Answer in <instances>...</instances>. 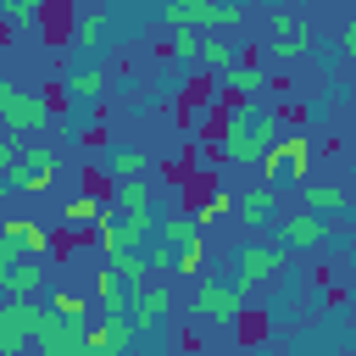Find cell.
<instances>
[{"mask_svg":"<svg viewBox=\"0 0 356 356\" xmlns=\"http://www.w3.org/2000/svg\"><path fill=\"white\" fill-rule=\"evenodd\" d=\"M284 134V117L278 111H256V106H234L228 111V122H222V156L234 161V167H250V161H261V150L273 145Z\"/></svg>","mask_w":356,"mask_h":356,"instance_id":"1","label":"cell"},{"mask_svg":"<svg viewBox=\"0 0 356 356\" xmlns=\"http://www.w3.org/2000/svg\"><path fill=\"white\" fill-rule=\"evenodd\" d=\"M261 184H273V189H289V184H300L306 172H312V139L306 134H278L267 150H261Z\"/></svg>","mask_w":356,"mask_h":356,"instance_id":"2","label":"cell"},{"mask_svg":"<svg viewBox=\"0 0 356 356\" xmlns=\"http://www.w3.org/2000/svg\"><path fill=\"white\" fill-rule=\"evenodd\" d=\"M0 172H6V184H11L17 195H50V184L61 178V156H56L50 145H28V150H17V161L0 167Z\"/></svg>","mask_w":356,"mask_h":356,"instance_id":"3","label":"cell"},{"mask_svg":"<svg viewBox=\"0 0 356 356\" xmlns=\"http://www.w3.org/2000/svg\"><path fill=\"white\" fill-rule=\"evenodd\" d=\"M33 345L44 356H89V323L83 317H61L56 306H44L39 328H33Z\"/></svg>","mask_w":356,"mask_h":356,"instance_id":"4","label":"cell"},{"mask_svg":"<svg viewBox=\"0 0 356 356\" xmlns=\"http://www.w3.org/2000/svg\"><path fill=\"white\" fill-rule=\"evenodd\" d=\"M167 28H234L245 17V0H167L161 6Z\"/></svg>","mask_w":356,"mask_h":356,"instance_id":"5","label":"cell"},{"mask_svg":"<svg viewBox=\"0 0 356 356\" xmlns=\"http://www.w3.org/2000/svg\"><path fill=\"white\" fill-rule=\"evenodd\" d=\"M284 267H289V250H284V245H261V239H245V245L234 250V284H239V289H256V284L278 278Z\"/></svg>","mask_w":356,"mask_h":356,"instance_id":"6","label":"cell"},{"mask_svg":"<svg viewBox=\"0 0 356 356\" xmlns=\"http://www.w3.org/2000/svg\"><path fill=\"white\" fill-rule=\"evenodd\" d=\"M39 300L33 295H6L0 300V356H17L22 345H33V328H39Z\"/></svg>","mask_w":356,"mask_h":356,"instance_id":"7","label":"cell"},{"mask_svg":"<svg viewBox=\"0 0 356 356\" xmlns=\"http://www.w3.org/2000/svg\"><path fill=\"white\" fill-rule=\"evenodd\" d=\"M189 312H200L206 323H217V328H234L239 323V312H245V289L228 278H211V284H200L195 289V300H189Z\"/></svg>","mask_w":356,"mask_h":356,"instance_id":"8","label":"cell"},{"mask_svg":"<svg viewBox=\"0 0 356 356\" xmlns=\"http://www.w3.org/2000/svg\"><path fill=\"white\" fill-rule=\"evenodd\" d=\"M44 122H50V100H44V95H28V89L0 83V128L33 134V128H44Z\"/></svg>","mask_w":356,"mask_h":356,"instance_id":"9","label":"cell"},{"mask_svg":"<svg viewBox=\"0 0 356 356\" xmlns=\"http://www.w3.org/2000/svg\"><path fill=\"white\" fill-rule=\"evenodd\" d=\"M167 312H172V289L145 278V284L134 289V306H128V317H134L139 339H156V334H161V323H167Z\"/></svg>","mask_w":356,"mask_h":356,"instance_id":"10","label":"cell"},{"mask_svg":"<svg viewBox=\"0 0 356 356\" xmlns=\"http://www.w3.org/2000/svg\"><path fill=\"white\" fill-rule=\"evenodd\" d=\"M234 217L245 222V228H267V222H278L284 211H278V189L273 184H250V189H239L234 195Z\"/></svg>","mask_w":356,"mask_h":356,"instance_id":"11","label":"cell"},{"mask_svg":"<svg viewBox=\"0 0 356 356\" xmlns=\"http://www.w3.org/2000/svg\"><path fill=\"white\" fill-rule=\"evenodd\" d=\"M134 339H139L134 317L128 312H106V323L89 328V356H122V350H134Z\"/></svg>","mask_w":356,"mask_h":356,"instance_id":"12","label":"cell"},{"mask_svg":"<svg viewBox=\"0 0 356 356\" xmlns=\"http://www.w3.org/2000/svg\"><path fill=\"white\" fill-rule=\"evenodd\" d=\"M328 239V222H323V211H295V217H278V245L284 250H312V245H323Z\"/></svg>","mask_w":356,"mask_h":356,"instance_id":"13","label":"cell"},{"mask_svg":"<svg viewBox=\"0 0 356 356\" xmlns=\"http://www.w3.org/2000/svg\"><path fill=\"white\" fill-rule=\"evenodd\" d=\"M39 284H44L39 256H17V261L0 273V289H6V295H39Z\"/></svg>","mask_w":356,"mask_h":356,"instance_id":"14","label":"cell"},{"mask_svg":"<svg viewBox=\"0 0 356 356\" xmlns=\"http://www.w3.org/2000/svg\"><path fill=\"white\" fill-rule=\"evenodd\" d=\"M300 200H306L312 211H323V217L350 211V189H339V184H312V178H300Z\"/></svg>","mask_w":356,"mask_h":356,"instance_id":"15","label":"cell"},{"mask_svg":"<svg viewBox=\"0 0 356 356\" xmlns=\"http://www.w3.org/2000/svg\"><path fill=\"white\" fill-rule=\"evenodd\" d=\"M117 234H122V245H150V239H156V206H128V211H117Z\"/></svg>","mask_w":356,"mask_h":356,"instance_id":"16","label":"cell"},{"mask_svg":"<svg viewBox=\"0 0 356 356\" xmlns=\"http://www.w3.org/2000/svg\"><path fill=\"white\" fill-rule=\"evenodd\" d=\"M95 295L106 300V312H128V306H134V284H128V278H122L111 261L95 273Z\"/></svg>","mask_w":356,"mask_h":356,"instance_id":"17","label":"cell"},{"mask_svg":"<svg viewBox=\"0 0 356 356\" xmlns=\"http://www.w3.org/2000/svg\"><path fill=\"white\" fill-rule=\"evenodd\" d=\"M200 234H206V228H200V217H195V211L156 217V239H161V245H172V250H178V245H189V239H200Z\"/></svg>","mask_w":356,"mask_h":356,"instance_id":"18","label":"cell"},{"mask_svg":"<svg viewBox=\"0 0 356 356\" xmlns=\"http://www.w3.org/2000/svg\"><path fill=\"white\" fill-rule=\"evenodd\" d=\"M67 95H72V106H95V100L106 95V72H100V67H78V72L67 78Z\"/></svg>","mask_w":356,"mask_h":356,"instance_id":"19","label":"cell"},{"mask_svg":"<svg viewBox=\"0 0 356 356\" xmlns=\"http://www.w3.org/2000/svg\"><path fill=\"white\" fill-rule=\"evenodd\" d=\"M0 234H6V239H17L28 256H44V250H50V228H44V222H28V217H17V222H6Z\"/></svg>","mask_w":356,"mask_h":356,"instance_id":"20","label":"cell"},{"mask_svg":"<svg viewBox=\"0 0 356 356\" xmlns=\"http://www.w3.org/2000/svg\"><path fill=\"white\" fill-rule=\"evenodd\" d=\"M106 261H111V267H117V273H122V278H128L134 289H139V284L150 278V256H145V245H122V250H111Z\"/></svg>","mask_w":356,"mask_h":356,"instance_id":"21","label":"cell"},{"mask_svg":"<svg viewBox=\"0 0 356 356\" xmlns=\"http://www.w3.org/2000/svg\"><path fill=\"white\" fill-rule=\"evenodd\" d=\"M261 83H267V72H261L256 61H245V67L234 61V67L222 72V89H228V95H239V100H250V95L261 89Z\"/></svg>","mask_w":356,"mask_h":356,"instance_id":"22","label":"cell"},{"mask_svg":"<svg viewBox=\"0 0 356 356\" xmlns=\"http://www.w3.org/2000/svg\"><path fill=\"white\" fill-rule=\"evenodd\" d=\"M106 172H111V184H117V178H139V172H150V156L122 145V150H111V156H106Z\"/></svg>","mask_w":356,"mask_h":356,"instance_id":"23","label":"cell"},{"mask_svg":"<svg viewBox=\"0 0 356 356\" xmlns=\"http://www.w3.org/2000/svg\"><path fill=\"white\" fill-rule=\"evenodd\" d=\"M117 206L128 211V206H156V189H150V178L139 172V178H117Z\"/></svg>","mask_w":356,"mask_h":356,"instance_id":"24","label":"cell"},{"mask_svg":"<svg viewBox=\"0 0 356 356\" xmlns=\"http://www.w3.org/2000/svg\"><path fill=\"white\" fill-rule=\"evenodd\" d=\"M61 217H67V222H78V228H95V222L106 217V206H100L95 195H72V200L61 206Z\"/></svg>","mask_w":356,"mask_h":356,"instance_id":"25","label":"cell"},{"mask_svg":"<svg viewBox=\"0 0 356 356\" xmlns=\"http://www.w3.org/2000/svg\"><path fill=\"white\" fill-rule=\"evenodd\" d=\"M39 11H44V0H6L0 6V22L6 28H28V22H39Z\"/></svg>","mask_w":356,"mask_h":356,"instance_id":"26","label":"cell"},{"mask_svg":"<svg viewBox=\"0 0 356 356\" xmlns=\"http://www.w3.org/2000/svg\"><path fill=\"white\" fill-rule=\"evenodd\" d=\"M267 22H273V33H278V39H306V44H312V28H306V22H300L289 6H278Z\"/></svg>","mask_w":356,"mask_h":356,"instance_id":"27","label":"cell"},{"mask_svg":"<svg viewBox=\"0 0 356 356\" xmlns=\"http://www.w3.org/2000/svg\"><path fill=\"white\" fill-rule=\"evenodd\" d=\"M200 261H206V234H200V239H189V245H178V250H172V267H178V273H184V278H195V273H200Z\"/></svg>","mask_w":356,"mask_h":356,"instance_id":"28","label":"cell"},{"mask_svg":"<svg viewBox=\"0 0 356 356\" xmlns=\"http://www.w3.org/2000/svg\"><path fill=\"white\" fill-rule=\"evenodd\" d=\"M234 61H239V56H234V44H222V39H211V44H200V67H211L217 78H222V72H228Z\"/></svg>","mask_w":356,"mask_h":356,"instance_id":"29","label":"cell"},{"mask_svg":"<svg viewBox=\"0 0 356 356\" xmlns=\"http://www.w3.org/2000/svg\"><path fill=\"white\" fill-rule=\"evenodd\" d=\"M228 211H234V195H228V189H217V195H206V200L195 206V217H200V228H206V222H222Z\"/></svg>","mask_w":356,"mask_h":356,"instance_id":"30","label":"cell"},{"mask_svg":"<svg viewBox=\"0 0 356 356\" xmlns=\"http://www.w3.org/2000/svg\"><path fill=\"white\" fill-rule=\"evenodd\" d=\"M172 56H178V61H200V39H195V28H184V22L172 28Z\"/></svg>","mask_w":356,"mask_h":356,"instance_id":"31","label":"cell"},{"mask_svg":"<svg viewBox=\"0 0 356 356\" xmlns=\"http://www.w3.org/2000/svg\"><path fill=\"white\" fill-rule=\"evenodd\" d=\"M50 306H56V312H61V317H83V312H89V306H83V295H78V289H56V295H50Z\"/></svg>","mask_w":356,"mask_h":356,"instance_id":"32","label":"cell"},{"mask_svg":"<svg viewBox=\"0 0 356 356\" xmlns=\"http://www.w3.org/2000/svg\"><path fill=\"white\" fill-rule=\"evenodd\" d=\"M312 44L306 39H273V61H295V56H306Z\"/></svg>","mask_w":356,"mask_h":356,"instance_id":"33","label":"cell"},{"mask_svg":"<svg viewBox=\"0 0 356 356\" xmlns=\"http://www.w3.org/2000/svg\"><path fill=\"white\" fill-rule=\"evenodd\" d=\"M17 150H22V145H17V134L6 128V134H0V167H11V161H17Z\"/></svg>","mask_w":356,"mask_h":356,"instance_id":"34","label":"cell"},{"mask_svg":"<svg viewBox=\"0 0 356 356\" xmlns=\"http://www.w3.org/2000/svg\"><path fill=\"white\" fill-rule=\"evenodd\" d=\"M339 50H345V56H350V61H356V11H350V22H345V28H339Z\"/></svg>","mask_w":356,"mask_h":356,"instance_id":"35","label":"cell"},{"mask_svg":"<svg viewBox=\"0 0 356 356\" xmlns=\"http://www.w3.org/2000/svg\"><path fill=\"white\" fill-rule=\"evenodd\" d=\"M17 256H28V250H22V245H17V239H6V234H0V273H6V267H11V261H17Z\"/></svg>","mask_w":356,"mask_h":356,"instance_id":"36","label":"cell"},{"mask_svg":"<svg viewBox=\"0 0 356 356\" xmlns=\"http://www.w3.org/2000/svg\"><path fill=\"white\" fill-rule=\"evenodd\" d=\"M78 39H83V44H95V39H100V17H89V22L78 28Z\"/></svg>","mask_w":356,"mask_h":356,"instance_id":"37","label":"cell"},{"mask_svg":"<svg viewBox=\"0 0 356 356\" xmlns=\"http://www.w3.org/2000/svg\"><path fill=\"white\" fill-rule=\"evenodd\" d=\"M6 195H11V184H6V172H0V200H6Z\"/></svg>","mask_w":356,"mask_h":356,"instance_id":"38","label":"cell"},{"mask_svg":"<svg viewBox=\"0 0 356 356\" xmlns=\"http://www.w3.org/2000/svg\"><path fill=\"white\" fill-rule=\"evenodd\" d=\"M339 6H356V0H339Z\"/></svg>","mask_w":356,"mask_h":356,"instance_id":"39","label":"cell"},{"mask_svg":"<svg viewBox=\"0 0 356 356\" xmlns=\"http://www.w3.org/2000/svg\"><path fill=\"white\" fill-rule=\"evenodd\" d=\"M0 83H6V72H0Z\"/></svg>","mask_w":356,"mask_h":356,"instance_id":"40","label":"cell"},{"mask_svg":"<svg viewBox=\"0 0 356 356\" xmlns=\"http://www.w3.org/2000/svg\"><path fill=\"white\" fill-rule=\"evenodd\" d=\"M111 6H117V0H111Z\"/></svg>","mask_w":356,"mask_h":356,"instance_id":"41","label":"cell"},{"mask_svg":"<svg viewBox=\"0 0 356 356\" xmlns=\"http://www.w3.org/2000/svg\"><path fill=\"white\" fill-rule=\"evenodd\" d=\"M0 6H6V0H0Z\"/></svg>","mask_w":356,"mask_h":356,"instance_id":"42","label":"cell"}]
</instances>
